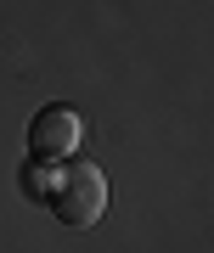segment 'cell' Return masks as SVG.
Here are the masks:
<instances>
[{
	"label": "cell",
	"mask_w": 214,
	"mask_h": 253,
	"mask_svg": "<svg viewBox=\"0 0 214 253\" xmlns=\"http://www.w3.org/2000/svg\"><path fill=\"white\" fill-rule=\"evenodd\" d=\"M85 135V118L73 107H40L34 124H28V152L34 158H68Z\"/></svg>",
	"instance_id": "cell-2"
},
{
	"label": "cell",
	"mask_w": 214,
	"mask_h": 253,
	"mask_svg": "<svg viewBox=\"0 0 214 253\" xmlns=\"http://www.w3.org/2000/svg\"><path fill=\"white\" fill-rule=\"evenodd\" d=\"M34 197L51 208L62 225L73 231H85V225H96L102 219V208H107V180H102V169L96 163H62V169H28V180H23Z\"/></svg>",
	"instance_id": "cell-1"
}]
</instances>
